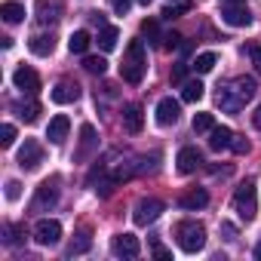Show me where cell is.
<instances>
[{"label": "cell", "instance_id": "7402d4cb", "mask_svg": "<svg viewBox=\"0 0 261 261\" xmlns=\"http://www.w3.org/2000/svg\"><path fill=\"white\" fill-rule=\"evenodd\" d=\"M0 16H4V22H10V25H19V22L25 19V7H22V4H13V0H7V4L0 7Z\"/></svg>", "mask_w": 261, "mask_h": 261}, {"label": "cell", "instance_id": "7bdbcfd3", "mask_svg": "<svg viewBox=\"0 0 261 261\" xmlns=\"http://www.w3.org/2000/svg\"><path fill=\"white\" fill-rule=\"evenodd\" d=\"M252 126H255V129H261V105H258V111L252 114Z\"/></svg>", "mask_w": 261, "mask_h": 261}, {"label": "cell", "instance_id": "f1b7e54d", "mask_svg": "<svg viewBox=\"0 0 261 261\" xmlns=\"http://www.w3.org/2000/svg\"><path fill=\"white\" fill-rule=\"evenodd\" d=\"M83 68H86L89 74H98V77H101V74L108 71V62H105L101 56H86V59H83Z\"/></svg>", "mask_w": 261, "mask_h": 261}, {"label": "cell", "instance_id": "277c9868", "mask_svg": "<svg viewBox=\"0 0 261 261\" xmlns=\"http://www.w3.org/2000/svg\"><path fill=\"white\" fill-rule=\"evenodd\" d=\"M233 209L240 212V218H255V212H258V200H255V185L252 181H243L240 188H237V194H233Z\"/></svg>", "mask_w": 261, "mask_h": 261}, {"label": "cell", "instance_id": "2e32d148", "mask_svg": "<svg viewBox=\"0 0 261 261\" xmlns=\"http://www.w3.org/2000/svg\"><path fill=\"white\" fill-rule=\"evenodd\" d=\"M77 98H80V86L77 83H71V80H59L56 83V89H53V101L56 105H71Z\"/></svg>", "mask_w": 261, "mask_h": 261}, {"label": "cell", "instance_id": "9a60e30c", "mask_svg": "<svg viewBox=\"0 0 261 261\" xmlns=\"http://www.w3.org/2000/svg\"><path fill=\"white\" fill-rule=\"evenodd\" d=\"M178 172H185V175H191V172H197L200 166H203V154L197 151V148H181L178 151Z\"/></svg>", "mask_w": 261, "mask_h": 261}, {"label": "cell", "instance_id": "ac0fdd59", "mask_svg": "<svg viewBox=\"0 0 261 261\" xmlns=\"http://www.w3.org/2000/svg\"><path fill=\"white\" fill-rule=\"evenodd\" d=\"M206 203H209V194H206L203 188H191V191H185V194L178 197V206H181V209H191V212H194V209H203Z\"/></svg>", "mask_w": 261, "mask_h": 261}, {"label": "cell", "instance_id": "30bf717a", "mask_svg": "<svg viewBox=\"0 0 261 261\" xmlns=\"http://www.w3.org/2000/svg\"><path fill=\"white\" fill-rule=\"evenodd\" d=\"M40 163H43V148H40V142L25 139V145H22V151H19V166H22L25 172H34Z\"/></svg>", "mask_w": 261, "mask_h": 261}, {"label": "cell", "instance_id": "e575fe53", "mask_svg": "<svg viewBox=\"0 0 261 261\" xmlns=\"http://www.w3.org/2000/svg\"><path fill=\"white\" fill-rule=\"evenodd\" d=\"M111 7H114V13H117V16H126V13H129V7H133V0H111Z\"/></svg>", "mask_w": 261, "mask_h": 261}, {"label": "cell", "instance_id": "b9f144b4", "mask_svg": "<svg viewBox=\"0 0 261 261\" xmlns=\"http://www.w3.org/2000/svg\"><path fill=\"white\" fill-rule=\"evenodd\" d=\"M221 230L227 233V240H237V230H233V224H221Z\"/></svg>", "mask_w": 261, "mask_h": 261}, {"label": "cell", "instance_id": "e0dca14e", "mask_svg": "<svg viewBox=\"0 0 261 261\" xmlns=\"http://www.w3.org/2000/svg\"><path fill=\"white\" fill-rule=\"evenodd\" d=\"M68 129H71V120H68L65 114H59V117H53V120H49V129H46V139H49L53 145H62V142L68 139Z\"/></svg>", "mask_w": 261, "mask_h": 261}, {"label": "cell", "instance_id": "5bb4252c", "mask_svg": "<svg viewBox=\"0 0 261 261\" xmlns=\"http://www.w3.org/2000/svg\"><path fill=\"white\" fill-rule=\"evenodd\" d=\"M34 13H37V22L40 25H56L62 19V4H56V0H37Z\"/></svg>", "mask_w": 261, "mask_h": 261}, {"label": "cell", "instance_id": "4dcf8cb0", "mask_svg": "<svg viewBox=\"0 0 261 261\" xmlns=\"http://www.w3.org/2000/svg\"><path fill=\"white\" fill-rule=\"evenodd\" d=\"M16 111H19V117H22L25 123H34V120L40 117V105H37V101H28V105H19Z\"/></svg>", "mask_w": 261, "mask_h": 261}, {"label": "cell", "instance_id": "52a82bcc", "mask_svg": "<svg viewBox=\"0 0 261 261\" xmlns=\"http://www.w3.org/2000/svg\"><path fill=\"white\" fill-rule=\"evenodd\" d=\"M34 240H37L40 246H56V243L62 240V224H59L56 218H40V221L34 224Z\"/></svg>", "mask_w": 261, "mask_h": 261}, {"label": "cell", "instance_id": "f35d334b", "mask_svg": "<svg viewBox=\"0 0 261 261\" xmlns=\"http://www.w3.org/2000/svg\"><path fill=\"white\" fill-rule=\"evenodd\" d=\"M178 43H181L178 34H166V37H163V49H178Z\"/></svg>", "mask_w": 261, "mask_h": 261}, {"label": "cell", "instance_id": "f546056e", "mask_svg": "<svg viewBox=\"0 0 261 261\" xmlns=\"http://www.w3.org/2000/svg\"><path fill=\"white\" fill-rule=\"evenodd\" d=\"M4 233H7L4 240H7L10 246H19V243L25 240V224H7V227H4Z\"/></svg>", "mask_w": 261, "mask_h": 261}, {"label": "cell", "instance_id": "f6af8a7d", "mask_svg": "<svg viewBox=\"0 0 261 261\" xmlns=\"http://www.w3.org/2000/svg\"><path fill=\"white\" fill-rule=\"evenodd\" d=\"M227 4H246V0H227Z\"/></svg>", "mask_w": 261, "mask_h": 261}, {"label": "cell", "instance_id": "cb8c5ba5", "mask_svg": "<svg viewBox=\"0 0 261 261\" xmlns=\"http://www.w3.org/2000/svg\"><path fill=\"white\" fill-rule=\"evenodd\" d=\"M89 246H92V233H89V230H80V233L71 240L68 255H83V252H89Z\"/></svg>", "mask_w": 261, "mask_h": 261}, {"label": "cell", "instance_id": "3957f363", "mask_svg": "<svg viewBox=\"0 0 261 261\" xmlns=\"http://www.w3.org/2000/svg\"><path fill=\"white\" fill-rule=\"evenodd\" d=\"M175 240H178L181 252L194 255V252H200L206 246V227L200 221H178L175 224Z\"/></svg>", "mask_w": 261, "mask_h": 261}, {"label": "cell", "instance_id": "d590c367", "mask_svg": "<svg viewBox=\"0 0 261 261\" xmlns=\"http://www.w3.org/2000/svg\"><path fill=\"white\" fill-rule=\"evenodd\" d=\"M249 56H252V65H255V71L261 74V46H258V43H252V46H249Z\"/></svg>", "mask_w": 261, "mask_h": 261}, {"label": "cell", "instance_id": "d4e9b609", "mask_svg": "<svg viewBox=\"0 0 261 261\" xmlns=\"http://www.w3.org/2000/svg\"><path fill=\"white\" fill-rule=\"evenodd\" d=\"M117 40H120V31H117L114 25H105L101 34H98V46H101L105 53H111V49L117 46Z\"/></svg>", "mask_w": 261, "mask_h": 261}, {"label": "cell", "instance_id": "8992f818", "mask_svg": "<svg viewBox=\"0 0 261 261\" xmlns=\"http://www.w3.org/2000/svg\"><path fill=\"white\" fill-rule=\"evenodd\" d=\"M160 212H163V203L154 200V197H148V200H139V203H136L133 221H136L139 227H148V224H154V221L160 218Z\"/></svg>", "mask_w": 261, "mask_h": 261}, {"label": "cell", "instance_id": "ee69618b", "mask_svg": "<svg viewBox=\"0 0 261 261\" xmlns=\"http://www.w3.org/2000/svg\"><path fill=\"white\" fill-rule=\"evenodd\" d=\"M255 258H261V240H258V246H255Z\"/></svg>", "mask_w": 261, "mask_h": 261}, {"label": "cell", "instance_id": "44dd1931", "mask_svg": "<svg viewBox=\"0 0 261 261\" xmlns=\"http://www.w3.org/2000/svg\"><path fill=\"white\" fill-rule=\"evenodd\" d=\"M28 46H31L34 56H53L56 53V37L53 34H34L28 40Z\"/></svg>", "mask_w": 261, "mask_h": 261}, {"label": "cell", "instance_id": "8d00e7d4", "mask_svg": "<svg viewBox=\"0 0 261 261\" xmlns=\"http://www.w3.org/2000/svg\"><path fill=\"white\" fill-rule=\"evenodd\" d=\"M230 148H233V154H249V142H246V139H237V136H233Z\"/></svg>", "mask_w": 261, "mask_h": 261}, {"label": "cell", "instance_id": "60d3db41", "mask_svg": "<svg viewBox=\"0 0 261 261\" xmlns=\"http://www.w3.org/2000/svg\"><path fill=\"white\" fill-rule=\"evenodd\" d=\"M185 71H188L185 65H175V71H172V80H185Z\"/></svg>", "mask_w": 261, "mask_h": 261}, {"label": "cell", "instance_id": "4316f807", "mask_svg": "<svg viewBox=\"0 0 261 261\" xmlns=\"http://www.w3.org/2000/svg\"><path fill=\"white\" fill-rule=\"evenodd\" d=\"M215 62H218L215 53H203V56L194 59V71H197V74H209V71L215 68Z\"/></svg>", "mask_w": 261, "mask_h": 261}, {"label": "cell", "instance_id": "ffe728a7", "mask_svg": "<svg viewBox=\"0 0 261 261\" xmlns=\"http://www.w3.org/2000/svg\"><path fill=\"white\" fill-rule=\"evenodd\" d=\"M230 142H233V129H227V126H215L209 133V148L212 151H224V148H230Z\"/></svg>", "mask_w": 261, "mask_h": 261}, {"label": "cell", "instance_id": "4fadbf2b", "mask_svg": "<svg viewBox=\"0 0 261 261\" xmlns=\"http://www.w3.org/2000/svg\"><path fill=\"white\" fill-rule=\"evenodd\" d=\"M178 117H181V105L175 98H160V105H157V123L160 126H175Z\"/></svg>", "mask_w": 261, "mask_h": 261}, {"label": "cell", "instance_id": "d6a6232c", "mask_svg": "<svg viewBox=\"0 0 261 261\" xmlns=\"http://www.w3.org/2000/svg\"><path fill=\"white\" fill-rule=\"evenodd\" d=\"M142 34L151 37V40H160V25H157L154 19H145V22H142Z\"/></svg>", "mask_w": 261, "mask_h": 261}, {"label": "cell", "instance_id": "603a6c76", "mask_svg": "<svg viewBox=\"0 0 261 261\" xmlns=\"http://www.w3.org/2000/svg\"><path fill=\"white\" fill-rule=\"evenodd\" d=\"M203 92H206V86H203L200 80H188V83L181 86V101H191V105H194V101L203 98Z\"/></svg>", "mask_w": 261, "mask_h": 261}, {"label": "cell", "instance_id": "5b68a950", "mask_svg": "<svg viewBox=\"0 0 261 261\" xmlns=\"http://www.w3.org/2000/svg\"><path fill=\"white\" fill-rule=\"evenodd\" d=\"M59 203V178H46L37 194H34V203H31V212H46Z\"/></svg>", "mask_w": 261, "mask_h": 261}, {"label": "cell", "instance_id": "d6986e66", "mask_svg": "<svg viewBox=\"0 0 261 261\" xmlns=\"http://www.w3.org/2000/svg\"><path fill=\"white\" fill-rule=\"evenodd\" d=\"M95 145H98V139H95V126L83 123V126H80V151H77V160H86V157L95 151Z\"/></svg>", "mask_w": 261, "mask_h": 261}, {"label": "cell", "instance_id": "bcb514c9", "mask_svg": "<svg viewBox=\"0 0 261 261\" xmlns=\"http://www.w3.org/2000/svg\"><path fill=\"white\" fill-rule=\"evenodd\" d=\"M139 4H145V7H148V4H151V0H139Z\"/></svg>", "mask_w": 261, "mask_h": 261}, {"label": "cell", "instance_id": "8fae6325", "mask_svg": "<svg viewBox=\"0 0 261 261\" xmlns=\"http://www.w3.org/2000/svg\"><path fill=\"white\" fill-rule=\"evenodd\" d=\"M13 83H16V89H22V92H28V95L40 92V77H37V71H31L28 65L16 68V74H13Z\"/></svg>", "mask_w": 261, "mask_h": 261}, {"label": "cell", "instance_id": "484cf974", "mask_svg": "<svg viewBox=\"0 0 261 261\" xmlns=\"http://www.w3.org/2000/svg\"><path fill=\"white\" fill-rule=\"evenodd\" d=\"M89 43H92V40H89V34H86V31H74V34H71V40H68V49H71L74 56H83V53L89 49Z\"/></svg>", "mask_w": 261, "mask_h": 261}, {"label": "cell", "instance_id": "1f68e13d", "mask_svg": "<svg viewBox=\"0 0 261 261\" xmlns=\"http://www.w3.org/2000/svg\"><path fill=\"white\" fill-rule=\"evenodd\" d=\"M13 142H16V126L7 123L4 129H0V145H4V148H13Z\"/></svg>", "mask_w": 261, "mask_h": 261}, {"label": "cell", "instance_id": "7a4b0ae2", "mask_svg": "<svg viewBox=\"0 0 261 261\" xmlns=\"http://www.w3.org/2000/svg\"><path fill=\"white\" fill-rule=\"evenodd\" d=\"M145 71H148V53H145V43L142 40H133L126 46V56H123V65H120V74L129 86H139L145 80Z\"/></svg>", "mask_w": 261, "mask_h": 261}, {"label": "cell", "instance_id": "74e56055", "mask_svg": "<svg viewBox=\"0 0 261 261\" xmlns=\"http://www.w3.org/2000/svg\"><path fill=\"white\" fill-rule=\"evenodd\" d=\"M22 194V185L19 181H7V200H19Z\"/></svg>", "mask_w": 261, "mask_h": 261}, {"label": "cell", "instance_id": "9c48e42d", "mask_svg": "<svg viewBox=\"0 0 261 261\" xmlns=\"http://www.w3.org/2000/svg\"><path fill=\"white\" fill-rule=\"evenodd\" d=\"M221 22L230 28H246L252 25V13L246 10V4H224L221 7Z\"/></svg>", "mask_w": 261, "mask_h": 261}, {"label": "cell", "instance_id": "83f0119b", "mask_svg": "<svg viewBox=\"0 0 261 261\" xmlns=\"http://www.w3.org/2000/svg\"><path fill=\"white\" fill-rule=\"evenodd\" d=\"M212 129H215V117L212 114H197L194 117V133H212Z\"/></svg>", "mask_w": 261, "mask_h": 261}, {"label": "cell", "instance_id": "6da1fadb", "mask_svg": "<svg viewBox=\"0 0 261 261\" xmlns=\"http://www.w3.org/2000/svg\"><path fill=\"white\" fill-rule=\"evenodd\" d=\"M255 80L252 77H237L230 86H221L218 89V105L227 111V114H240L243 111V105L255 95Z\"/></svg>", "mask_w": 261, "mask_h": 261}, {"label": "cell", "instance_id": "7c38bea8", "mask_svg": "<svg viewBox=\"0 0 261 261\" xmlns=\"http://www.w3.org/2000/svg\"><path fill=\"white\" fill-rule=\"evenodd\" d=\"M142 126H145V111H142V105H126V108H123V129H126L129 136H139Z\"/></svg>", "mask_w": 261, "mask_h": 261}, {"label": "cell", "instance_id": "ba28073f", "mask_svg": "<svg viewBox=\"0 0 261 261\" xmlns=\"http://www.w3.org/2000/svg\"><path fill=\"white\" fill-rule=\"evenodd\" d=\"M111 252H114L117 258H139L142 243H139V237H133V233H117V237L111 240Z\"/></svg>", "mask_w": 261, "mask_h": 261}, {"label": "cell", "instance_id": "ab89813d", "mask_svg": "<svg viewBox=\"0 0 261 261\" xmlns=\"http://www.w3.org/2000/svg\"><path fill=\"white\" fill-rule=\"evenodd\" d=\"M154 255H157L160 261H169V258H172V252H169V249H163L160 243H154Z\"/></svg>", "mask_w": 261, "mask_h": 261}, {"label": "cell", "instance_id": "836d02e7", "mask_svg": "<svg viewBox=\"0 0 261 261\" xmlns=\"http://www.w3.org/2000/svg\"><path fill=\"white\" fill-rule=\"evenodd\" d=\"M188 10H191V4H181V7H166L160 16H163V19H178V16H181V13H188Z\"/></svg>", "mask_w": 261, "mask_h": 261}]
</instances>
